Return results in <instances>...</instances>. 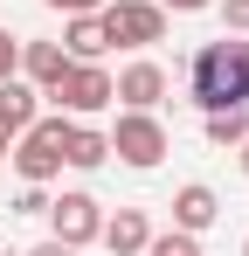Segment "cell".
<instances>
[{"mask_svg":"<svg viewBox=\"0 0 249 256\" xmlns=\"http://www.w3.org/2000/svg\"><path fill=\"white\" fill-rule=\"evenodd\" d=\"M187 104L194 111H249V35H222L187 56Z\"/></svg>","mask_w":249,"mask_h":256,"instance_id":"6da1fadb","label":"cell"},{"mask_svg":"<svg viewBox=\"0 0 249 256\" xmlns=\"http://www.w3.org/2000/svg\"><path fill=\"white\" fill-rule=\"evenodd\" d=\"M70 111H48V118H35V125L21 132L14 146H7V160H14V173L28 180V187H48L56 173H62V146H70Z\"/></svg>","mask_w":249,"mask_h":256,"instance_id":"7a4b0ae2","label":"cell"},{"mask_svg":"<svg viewBox=\"0 0 249 256\" xmlns=\"http://www.w3.org/2000/svg\"><path fill=\"white\" fill-rule=\"evenodd\" d=\"M104 138H111V152H118L132 173H152L166 152H173V138H166V125L152 111H118V125L104 132Z\"/></svg>","mask_w":249,"mask_h":256,"instance_id":"3957f363","label":"cell"},{"mask_svg":"<svg viewBox=\"0 0 249 256\" xmlns=\"http://www.w3.org/2000/svg\"><path fill=\"white\" fill-rule=\"evenodd\" d=\"M97 21H104L111 48H152V42H166V7L160 0H104Z\"/></svg>","mask_w":249,"mask_h":256,"instance_id":"277c9868","label":"cell"},{"mask_svg":"<svg viewBox=\"0 0 249 256\" xmlns=\"http://www.w3.org/2000/svg\"><path fill=\"white\" fill-rule=\"evenodd\" d=\"M48 104L70 111V118H97V111L111 104V70H104V62H70V76L48 90Z\"/></svg>","mask_w":249,"mask_h":256,"instance_id":"5b68a950","label":"cell"},{"mask_svg":"<svg viewBox=\"0 0 249 256\" xmlns=\"http://www.w3.org/2000/svg\"><path fill=\"white\" fill-rule=\"evenodd\" d=\"M97 228H104L97 194H83V187H70V194H48V236H56V242L83 250V242H97Z\"/></svg>","mask_w":249,"mask_h":256,"instance_id":"8992f818","label":"cell"},{"mask_svg":"<svg viewBox=\"0 0 249 256\" xmlns=\"http://www.w3.org/2000/svg\"><path fill=\"white\" fill-rule=\"evenodd\" d=\"M160 97H166V70L152 62V56L124 62L118 76H111V104H124V111H152Z\"/></svg>","mask_w":249,"mask_h":256,"instance_id":"52a82bcc","label":"cell"},{"mask_svg":"<svg viewBox=\"0 0 249 256\" xmlns=\"http://www.w3.org/2000/svg\"><path fill=\"white\" fill-rule=\"evenodd\" d=\"M214 222H222V194H214L208 180H187V187L173 194V228H180V236H208Z\"/></svg>","mask_w":249,"mask_h":256,"instance_id":"ba28073f","label":"cell"},{"mask_svg":"<svg viewBox=\"0 0 249 256\" xmlns=\"http://www.w3.org/2000/svg\"><path fill=\"white\" fill-rule=\"evenodd\" d=\"M97 242H104L111 256H146V242H152V222H146V208H118V214H104Z\"/></svg>","mask_w":249,"mask_h":256,"instance_id":"9c48e42d","label":"cell"},{"mask_svg":"<svg viewBox=\"0 0 249 256\" xmlns=\"http://www.w3.org/2000/svg\"><path fill=\"white\" fill-rule=\"evenodd\" d=\"M21 76L48 97V90L70 76V48H62V42H21Z\"/></svg>","mask_w":249,"mask_h":256,"instance_id":"30bf717a","label":"cell"},{"mask_svg":"<svg viewBox=\"0 0 249 256\" xmlns=\"http://www.w3.org/2000/svg\"><path fill=\"white\" fill-rule=\"evenodd\" d=\"M104 160H111V138H104V132L97 125H70V146H62V166H76V173H97L104 166Z\"/></svg>","mask_w":249,"mask_h":256,"instance_id":"8fae6325","label":"cell"},{"mask_svg":"<svg viewBox=\"0 0 249 256\" xmlns=\"http://www.w3.org/2000/svg\"><path fill=\"white\" fill-rule=\"evenodd\" d=\"M62 48H70V62H97V56L111 48V35H104V21H97V14H70Z\"/></svg>","mask_w":249,"mask_h":256,"instance_id":"7c38bea8","label":"cell"},{"mask_svg":"<svg viewBox=\"0 0 249 256\" xmlns=\"http://www.w3.org/2000/svg\"><path fill=\"white\" fill-rule=\"evenodd\" d=\"M249 138V111H208V146H242Z\"/></svg>","mask_w":249,"mask_h":256,"instance_id":"4fadbf2b","label":"cell"},{"mask_svg":"<svg viewBox=\"0 0 249 256\" xmlns=\"http://www.w3.org/2000/svg\"><path fill=\"white\" fill-rule=\"evenodd\" d=\"M146 256H208V250H201V236L166 228V236H152V242H146Z\"/></svg>","mask_w":249,"mask_h":256,"instance_id":"5bb4252c","label":"cell"},{"mask_svg":"<svg viewBox=\"0 0 249 256\" xmlns=\"http://www.w3.org/2000/svg\"><path fill=\"white\" fill-rule=\"evenodd\" d=\"M222 7V28L228 35H249V0H214Z\"/></svg>","mask_w":249,"mask_h":256,"instance_id":"9a60e30c","label":"cell"},{"mask_svg":"<svg viewBox=\"0 0 249 256\" xmlns=\"http://www.w3.org/2000/svg\"><path fill=\"white\" fill-rule=\"evenodd\" d=\"M14 214H48V187H28V180H21V194H14Z\"/></svg>","mask_w":249,"mask_h":256,"instance_id":"2e32d148","label":"cell"},{"mask_svg":"<svg viewBox=\"0 0 249 256\" xmlns=\"http://www.w3.org/2000/svg\"><path fill=\"white\" fill-rule=\"evenodd\" d=\"M7 76H21V42L0 28V84H7Z\"/></svg>","mask_w":249,"mask_h":256,"instance_id":"e0dca14e","label":"cell"},{"mask_svg":"<svg viewBox=\"0 0 249 256\" xmlns=\"http://www.w3.org/2000/svg\"><path fill=\"white\" fill-rule=\"evenodd\" d=\"M42 7H56V14H97L104 0H42Z\"/></svg>","mask_w":249,"mask_h":256,"instance_id":"ac0fdd59","label":"cell"},{"mask_svg":"<svg viewBox=\"0 0 249 256\" xmlns=\"http://www.w3.org/2000/svg\"><path fill=\"white\" fill-rule=\"evenodd\" d=\"M166 14H208V7H214V0H160Z\"/></svg>","mask_w":249,"mask_h":256,"instance_id":"d6986e66","label":"cell"},{"mask_svg":"<svg viewBox=\"0 0 249 256\" xmlns=\"http://www.w3.org/2000/svg\"><path fill=\"white\" fill-rule=\"evenodd\" d=\"M28 256H76V250H70V242H56V236H48V242H35V250H28Z\"/></svg>","mask_w":249,"mask_h":256,"instance_id":"ffe728a7","label":"cell"},{"mask_svg":"<svg viewBox=\"0 0 249 256\" xmlns=\"http://www.w3.org/2000/svg\"><path fill=\"white\" fill-rule=\"evenodd\" d=\"M236 160H242V173H249V138H242V146H236Z\"/></svg>","mask_w":249,"mask_h":256,"instance_id":"44dd1931","label":"cell"},{"mask_svg":"<svg viewBox=\"0 0 249 256\" xmlns=\"http://www.w3.org/2000/svg\"><path fill=\"white\" fill-rule=\"evenodd\" d=\"M242 256H249V236H242Z\"/></svg>","mask_w":249,"mask_h":256,"instance_id":"7402d4cb","label":"cell"},{"mask_svg":"<svg viewBox=\"0 0 249 256\" xmlns=\"http://www.w3.org/2000/svg\"><path fill=\"white\" fill-rule=\"evenodd\" d=\"M0 256H7V250H0Z\"/></svg>","mask_w":249,"mask_h":256,"instance_id":"603a6c76","label":"cell"}]
</instances>
